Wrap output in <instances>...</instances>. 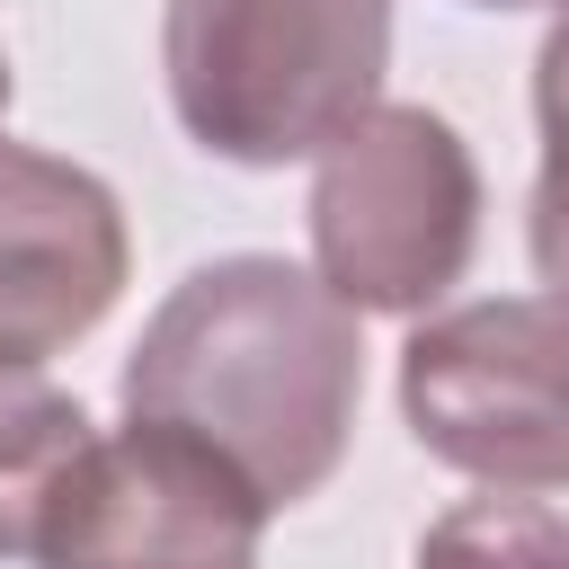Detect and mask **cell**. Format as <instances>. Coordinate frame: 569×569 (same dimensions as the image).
<instances>
[{"instance_id":"1","label":"cell","mask_w":569,"mask_h":569,"mask_svg":"<svg viewBox=\"0 0 569 569\" xmlns=\"http://www.w3.org/2000/svg\"><path fill=\"white\" fill-rule=\"evenodd\" d=\"M124 418L204 436L267 507H302L356 436L365 338L356 311L293 258L196 267L124 356Z\"/></svg>"},{"instance_id":"2","label":"cell","mask_w":569,"mask_h":569,"mask_svg":"<svg viewBox=\"0 0 569 569\" xmlns=\"http://www.w3.org/2000/svg\"><path fill=\"white\" fill-rule=\"evenodd\" d=\"M160 71L178 124L240 169L320 160L391 71V0H169Z\"/></svg>"},{"instance_id":"3","label":"cell","mask_w":569,"mask_h":569,"mask_svg":"<svg viewBox=\"0 0 569 569\" xmlns=\"http://www.w3.org/2000/svg\"><path fill=\"white\" fill-rule=\"evenodd\" d=\"M480 240V169L427 107H365L311 169V267L347 311H427Z\"/></svg>"},{"instance_id":"4","label":"cell","mask_w":569,"mask_h":569,"mask_svg":"<svg viewBox=\"0 0 569 569\" xmlns=\"http://www.w3.org/2000/svg\"><path fill=\"white\" fill-rule=\"evenodd\" d=\"M418 453L489 489H569V302L498 293L436 311L400 347Z\"/></svg>"},{"instance_id":"5","label":"cell","mask_w":569,"mask_h":569,"mask_svg":"<svg viewBox=\"0 0 569 569\" xmlns=\"http://www.w3.org/2000/svg\"><path fill=\"white\" fill-rule=\"evenodd\" d=\"M267 498L187 427L124 418L62 471L36 569H258Z\"/></svg>"},{"instance_id":"6","label":"cell","mask_w":569,"mask_h":569,"mask_svg":"<svg viewBox=\"0 0 569 569\" xmlns=\"http://www.w3.org/2000/svg\"><path fill=\"white\" fill-rule=\"evenodd\" d=\"M133 240L98 169L0 133V365L80 347L124 293Z\"/></svg>"},{"instance_id":"7","label":"cell","mask_w":569,"mask_h":569,"mask_svg":"<svg viewBox=\"0 0 569 569\" xmlns=\"http://www.w3.org/2000/svg\"><path fill=\"white\" fill-rule=\"evenodd\" d=\"M89 436V409L44 382V365H0V560H36L44 507Z\"/></svg>"},{"instance_id":"8","label":"cell","mask_w":569,"mask_h":569,"mask_svg":"<svg viewBox=\"0 0 569 569\" xmlns=\"http://www.w3.org/2000/svg\"><path fill=\"white\" fill-rule=\"evenodd\" d=\"M409 569H569V516L533 507L525 489L462 498L418 533Z\"/></svg>"},{"instance_id":"9","label":"cell","mask_w":569,"mask_h":569,"mask_svg":"<svg viewBox=\"0 0 569 569\" xmlns=\"http://www.w3.org/2000/svg\"><path fill=\"white\" fill-rule=\"evenodd\" d=\"M533 124H542V169H533L525 240H533L542 284L569 302V9L551 18L542 53H533Z\"/></svg>"},{"instance_id":"10","label":"cell","mask_w":569,"mask_h":569,"mask_svg":"<svg viewBox=\"0 0 569 569\" xmlns=\"http://www.w3.org/2000/svg\"><path fill=\"white\" fill-rule=\"evenodd\" d=\"M462 9H569V0H462Z\"/></svg>"},{"instance_id":"11","label":"cell","mask_w":569,"mask_h":569,"mask_svg":"<svg viewBox=\"0 0 569 569\" xmlns=\"http://www.w3.org/2000/svg\"><path fill=\"white\" fill-rule=\"evenodd\" d=\"M0 116H9V53H0Z\"/></svg>"}]
</instances>
